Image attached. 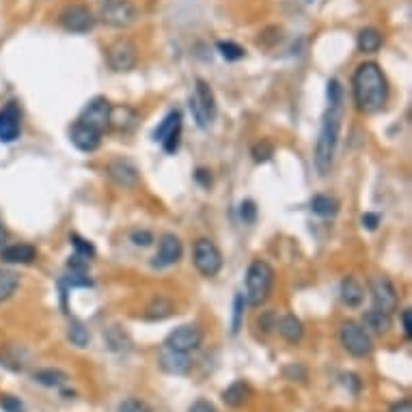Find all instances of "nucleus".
I'll return each instance as SVG.
<instances>
[{"instance_id": "f257e3e1", "label": "nucleus", "mask_w": 412, "mask_h": 412, "mask_svg": "<svg viewBox=\"0 0 412 412\" xmlns=\"http://www.w3.org/2000/svg\"><path fill=\"white\" fill-rule=\"evenodd\" d=\"M352 95L356 109L365 115L384 111L388 102V80L378 63L367 61L356 67L352 76Z\"/></svg>"}, {"instance_id": "f03ea898", "label": "nucleus", "mask_w": 412, "mask_h": 412, "mask_svg": "<svg viewBox=\"0 0 412 412\" xmlns=\"http://www.w3.org/2000/svg\"><path fill=\"white\" fill-rule=\"evenodd\" d=\"M341 119H344V104H328V109L321 119V128L317 134L315 142V156L313 162L319 175H328L337 156V145H339V134H341Z\"/></svg>"}, {"instance_id": "7ed1b4c3", "label": "nucleus", "mask_w": 412, "mask_h": 412, "mask_svg": "<svg viewBox=\"0 0 412 412\" xmlns=\"http://www.w3.org/2000/svg\"><path fill=\"white\" fill-rule=\"evenodd\" d=\"M274 268L263 261L255 259L246 270V304L250 307H261L268 302L274 290Z\"/></svg>"}, {"instance_id": "20e7f679", "label": "nucleus", "mask_w": 412, "mask_h": 412, "mask_svg": "<svg viewBox=\"0 0 412 412\" xmlns=\"http://www.w3.org/2000/svg\"><path fill=\"white\" fill-rule=\"evenodd\" d=\"M190 111L199 128H207L216 119V111H218L216 95H214L212 86L203 78H196L194 82V93L190 95Z\"/></svg>"}, {"instance_id": "39448f33", "label": "nucleus", "mask_w": 412, "mask_h": 412, "mask_svg": "<svg viewBox=\"0 0 412 412\" xmlns=\"http://www.w3.org/2000/svg\"><path fill=\"white\" fill-rule=\"evenodd\" d=\"M97 17L111 28H128L136 22L138 11L132 0H100Z\"/></svg>"}, {"instance_id": "423d86ee", "label": "nucleus", "mask_w": 412, "mask_h": 412, "mask_svg": "<svg viewBox=\"0 0 412 412\" xmlns=\"http://www.w3.org/2000/svg\"><path fill=\"white\" fill-rule=\"evenodd\" d=\"M192 261L196 272L205 279H214L223 270V253L216 246V242H212L209 238H199L194 242Z\"/></svg>"}, {"instance_id": "0eeeda50", "label": "nucleus", "mask_w": 412, "mask_h": 412, "mask_svg": "<svg viewBox=\"0 0 412 412\" xmlns=\"http://www.w3.org/2000/svg\"><path fill=\"white\" fill-rule=\"evenodd\" d=\"M339 339H341V346L356 358H365L373 350L367 328L363 324H358V321H346L341 330H339Z\"/></svg>"}, {"instance_id": "6e6552de", "label": "nucleus", "mask_w": 412, "mask_h": 412, "mask_svg": "<svg viewBox=\"0 0 412 412\" xmlns=\"http://www.w3.org/2000/svg\"><path fill=\"white\" fill-rule=\"evenodd\" d=\"M106 63L113 71H119V74H125V71H132L138 63V50L134 46V41L130 39H117L113 41L109 48H106Z\"/></svg>"}, {"instance_id": "1a4fd4ad", "label": "nucleus", "mask_w": 412, "mask_h": 412, "mask_svg": "<svg viewBox=\"0 0 412 412\" xmlns=\"http://www.w3.org/2000/svg\"><path fill=\"white\" fill-rule=\"evenodd\" d=\"M95 22L97 17L93 15V11L80 3H71L59 13V24L67 32H88L93 30Z\"/></svg>"}, {"instance_id": "9d476101", "label": "nucleus", "mask_w": 412, "mask_h": 412, "mask_svg": "<svg viewBox=\"0 0 412 412\" xmlns=\"http://www.w3.org/2000/svg\"><path fill=\"white\" fill-rule=\"evenodd\" d=\"M78 121L84 123V125H88V128H93L100 134L109 132V125H111V102L106 100V97H102V95L93 97L82 109Z\"/></svg>"}, {"instance_id": "9b49d317", "label": "nucleus", "mask_w": 412, "mask_h": 412, "mask_svg": "<svg viewBox=\"0 0 412 412\" xmlns=\"http://www.w3.org/2000/svg\"><path fill=\"white\" fill-rule=\"evenodd\" d=\"M369 292H371V300H373V309L384 311L388 315H393V311H397V290L395 285L391 283V279L386 277H375L369 281Z\"/></svg>"}, {"instance_id": "f8f14e48", "label": "nucleus", "mask_w": 412, "mask_h": 412, "mask_svg": "<svg viewBox=\"0 0 412 412\" xmlns=\"http://www.w3.org/2000/svg\"><path fill=\"white\" fill-rule=\"evenodd\" d=\"M153 138L162 142V147L167 153H175L179 147V138H182V113L179 111H171L162 123L158 125Z\"/></svg>"}, {"instance_id": "ddd939ff", "label": "nucleus", "mask_w": 412, "mask_h": 412, "mask_svg": "<svg viewBox=\"0 0 412 412\" xmlns=\"http://www.w3.org/2000/svg\"><path fill=\"white\" fill-rule=\"evenodd\" d=\"M201 344H203V333L194 324H184V326L175 328L165 341V346H169L177 352H186V354L199 350Z\"/></svg>"}, {"instance_id": "4468645a", "label": "nucleus", "mask_w": 412, "mask_h": 412, "mask_svg": "<svg viewBox=\"0 0 412 412\" xmlns=\"http://www.w3.org/2000/svg\"><path fill=\"white\" fill-rule=\"evenodd\" d=\"M22 132V111L17 102H9L0 109V142H15Z\"/></svg>"}, {"instance_id": "2eb2a0df", "label": "nucleus", "mask_w": 412, "mask_h": 412, "mask_svg": "<svg viewBox=\"0 0 412 412\" xmlns=\"http://www.w3.org/2000/svg\"><path fill=\"white\" fill-rule=\"evenodd\" d=\"M106 173H109V177L119 188H134L140 182V173H138L136 165L128 158L111 160L109 167H106Z\"/></svg>"}, {"instance_id": "dca6fc26", "label": "nucleus", "mask_w": 412, "mask_h": 412, "mask_svg": "<svg viewBox=\"0 0 412 412\" xmlns=\"http://www.w3.org/2000/svg\"><path fill=\"white\" fill-rule=\"evenodd\" d=\"M184 255V246L182 240H179L175 234H165L160 238V246H158V255L153 259V268H169L175 265Z\"/></svg>"}, {"instance_id": "f3484780", "label": "nucleus", "mask_w": 412, "mask_h": 412, "mask_svg": "<svg viewBox=\"0 0 412 412\" xmlns=\"http://www.w3.org/2000/svg\"><path fill=\"white\" fill-rule=\"evenodd\" d=\"M102 136L104 134H100L93 128H88V125L80 123L78 119L74 121V125H71V130H69V138H71V142H74V147L84 151V153L97 151L100 145H102Z\"/></svg>"}, {"instance_id": "a211bd4d", "label": "nucleus", "mask_w": 412, "mask_h": 412, "mask_svg": "<svg viewBox=\"0 0 412 412\" xmlns=\"http://www.w3.org/2000/svg\"><path fill=\"white\" fill-rule=\"evenodd\" d=\"M190 354L186 352H177L169 346L162 344L160 348V367L171 375H186L190 371Z\"/></svg>"}, {"instance_id": "6ab92c4d", "label": "nucleus", "mask_w": 412, "mask_h": 412, "mask_svg": "<svg viewBox=\"0 0 412 412\" xmlns=\"http://www.w3.org/2000/svg\"><path fill=\"white\" fill-rule=\"evenodd\" d=\"M138 125V113L132 109V106H111V125L109 130L115 132H123L128 134Z\"/></svg>"}, {"instance_id": "aec40b11", "label": "nucleus", "mask_w": 412, "mask_h": 412, "mask_svg": "<svg viewBox=\"0 0 412 412\" xmlns=\"http://www.w3.org/2000/svg\"><path fill=\"white\" fill-rule=\"evenodd\" d=\"M0 259L5 263H20V265H28L37 259V248L30 244H11L0 250Z\"/></svg>"}, {"instance_id": "412c9836", "label": "nucleus", "mask_w": 412, "mask_h": 412, "mask_svg": "<svg viewBox=\"0 0 412 412\" xmlns=\"http://www.w3.org/2000/svg\"><path fill=\"white\" fill-rule=\"evenodd\" d=\"M277 330L279 335L285 339L288 344H300L304 337V326L302 321L296 315H283L281 319H277Z\"/></svg>"}, {"instance_id": "4be33fe9", "label": "nucleus", "mask_w": 412, "mask_h": 412, "mask_svg": "<svg viewBox=\"0 0 412 412\" xmlns=\"http://www.w3.org/2000/svg\"><path fill=\"white\" fill-rule=\"evenodd\" d=\"M339 294H341V302L350 309H358L363 304V300H365L363 285L358 283L354 277H346L341 281V290H339Z\"/></svg>"}, {"instance_id": "5701e85b", "label": "nucleus", "mask_w": 412, "mask_h": 412, "mask_svg": "<svg viewBox=\"0 0 412 412\" xmlns=\"http://www.w3.org/2000/svg\"><path fill=\"white\" fill-rule=\"evenodd\" d=\"M248 397H250V386L244 380H236L223 391V402L229 408H242L248 402Z\"/></svg>"}, {"instance_id": "b1692460", "label": "nucleus", "mask_w": 412, "mask_h": 412, "mask_svg": "<svg viewBox=\"0 0 412 412\" xmlns=\"http://www.w3.org/2000/svg\"><path fill=\"white\" fill-rule=\"evenodd\" d=\"M356 46L365 55H375L382 48V32L378 28H363L356 37Z\"/></svg>"}, {"instance_id": "393cba45", "label": "nucleus", "mask_w": 412, "mask_h": 412, "mask_svg": "<svg viewBox=\"0 0 412 412\" xmlns=\"http://www.w3.org/2000/svg\"><path fill=\"white\" fill-rule=\"evenodd\" d=\"M175 307H173V302L162 298V296H158L153 298L149 304H147V309H145V317L151 319V321H160V319H167L169 315H173Z\"/></svg>"}, {"instance_id": "a878e982", "label": "nucleus", "mask_w": 412, "mask_h": 412, "mask_svg": "<svg viewBox=\"0 0 412 412\" xmlns=\"http://www.w3.org/2000/svg\"><path fill=\"white\" fill-rule=\"evenodd\" d=\"M311 209H313V214H317V216H321V218H330L339 212V201L333 199V196H328V194H315L311 199Z\"/></svg>"}, {"instance_id": "bb28decb", "label": "nucleus", "mask_w": 412, "mask_h": 412, "mask_svg": "<svg viewBox=\"0 0 412 412\" xmlns=\"http://www.w3.org/2000/svg\"><path fill=\"white\" fill-rule=\"evenodd\" d=\"M391 324H393V319L388 313L384 311H378V309H371L365 313V326L373 333H378V335H384L391 330Z\"/></svg>"}, {"instance_id": "cd10ccee", "label": "nucleus", "mask_w": 412, "mask_h": 412, "mask_svg": "<svg viewBox=\"0 0 412 412\" xmlns=\"http://www.w3.org/2000/svg\"><path fill=\"white\" fill-rule=\"evenodd\" d=\"M17 288H20V277H17L13 270H5V268H0V302L9 300Z\"/></svg>"}, {"instance_id": "c85d7f7f", "label": "nucleus", "mask_w": 412, "mask_h": 412, "mask_svg": "<svg viewBox=\"0 0 412 412\" xmlns=\"http://www.w3.org/2000/svg\"><path fill=\"white\" fill-rule=\"evenodd\" d=\"M35 382H39L44 386H50V388H59L67 382V375L59 369H41L35 373Z\"/></svg>"}, {"instance_id": "c756f323", "label": "nucleus", "mask_w": 412, "mask_h": 412, "mask_svg": "<svg viewBox=\"0 0 412 412\" xmlns=\"http://www.w3.org/2000/svg\"><path fill=\"white\" fill-rule=\"evenodd\" d=\"M67 337H69V341L74 344V346H78V348H86V344H88V330L84 328V324H82V321H78V319H74L69 324Z\"/></svg>"}, {"instance_id": "7c9ffc66", "label": "nucleus", "mask_w": 412, "mask_h": 412, "mask_svg": "<svg viewBox=\"0 0 412 412\" xmlns=\"http://www.w3.org/2000/svg\"><path fill=\"white\" fill-rule=\"evenodd\" d=\"M216 48L225 61H240L246 57V50L242 46H238L236 41H218Z\"/></svg>"}, {"instance_id": "2f4dec72", "label": "nucleus", "mask_w": 412, "mask_h": 412, "mask_svg": "<svg viewBox=\"0 0 412 412\" xmlns=\"http://www.w3.org/2000/svg\"><path fill=\"white\" fill-rule=\"evenodd\" d=\"M274 156V145L270 140H259L257 145H253V158L255 162H268Z\"/></svg>"}, {"instance_id": "473e14b6", "label": "nucleus", "mask_w": 412, "mask_h": 412, "mask_svg": "<svg viewBox=\"0 0 412 412\" xmlns=\"http://www.w3.org/2000/svg\"><path fill=\"white\" fill-rule=\"evenodd\" d=\"M71 240V244H74V248H76V255H82V257H93L95 255V248H93V244L91 242H86V240H82L80 236H71L69 238Z\"/></svg>"}, {"instance_id": "72a5a7b5", "label": "nucleus", "mask_w": 412, "mask_h": 412, "mask_svg": "<svg viewBox=\"0 0 412 412\" xmlns=\"http://www.w3.org/2000/svg\"><path fill=\"white\" fill-rule=\"evenodd\" d=\"M244 307H246V298L242 296V294H238L236 296V300H234V335L240 330V326H242V317H244Z\"/></svg>"}, {"instance_id": "f704fd0d", "label": "nucleus", "mask_w": 412, "mask_h": 412, "mask_svg": "<svg viewBox=\"0 0 412 412\" xmlns=\"http://www.w3.org/2000/svg\"><path fill=\"white\" fill-rule=\"evenodd\" d=\"M326 95H328V104L337 106V104H344V86L339 80H330L328 88H326Z\"/></svg>"}, {"instance_id": "c9c22d12", "label": "nucleus", "mask_w": 412, "mask_h": 412, "mask_svg": "<svg viewBox=\"0 0 412 412\" xmlns=\"http://www.w3.org/2000/svg\"><path fill=\"white\" fill-rule=\"evenodd\" d=\"M119 412H151V408L145 404V402H140V400H125L119 404Z\"/></svg>"}, {"instance_id": "e433bc0d", "label": "nucleus", "mask_w": 412, "mask_h": 412, "mask_svg": "<svg viewBox=\"0 0 412 412\" xmlns=\"http://www.w3.org/2000/svg\"><path fill=\"white\" fill-rule=\"evenodd\" d=\"M283 375H285V378H288V380H292V382H296V380H300V382H304V380H307V369H304L302 365H290V367H285L283 369Z\"/></svg>"}, {"instance_id": "4c0bfd02", "label": "nucleus", "mask_w": 412, "mask_h": 412, "mask_svg": "<svg viewBox=\"0 0 412 412\" xmlns=\"http://www.w3.org/2000/svg\"><path fill=\"white\" fill-rule=\"evenodd\" d=\"M0 408H3L5 412H24V404L13 395H5L3 400H0Z\"/></svg>"}, {"instance_id": "58836bf2", "label": "nucleus", "mask_w": 412, "mask_h": 412, "mask_svg": "<svg viewBox=\"0 0 412 412\" xmlns=\"http://www.w3.org/2000/svg\"><path fill=\"white\" fill-rule=\"evenodd\" d=\"M240 214H242V221L248 223V225H253L255 218H257V207L253 201H244L242 207H240Z\"/></svg>"}, {"instance_id": "ea45409f", "label": "nucleus", "mask_w": 412, "mask_h": 412, "mask_svg": "<svg viewBox=\"0 0 412 412\" xmlns=\"http://www.w3.org/2000/svg\"><path fill=\"white\" fill-rule=\"evenodd\" d=\"M130 240H132L136 246H149V244L153 242V236L149 234V231L142 229V231H134V234L130 236Z\"/></svg>"}, {"instance_id": "a19ab883", "label": "nucleus", "mask_w": 412, "mask_h": 412, "mask_svg": "<svg viewBox=\"0 0 412 412\" xmlns=\"http://www.w3.org/2000/svg\"><path fill=\"white\" fill-rule=\"evenodd\" d=\"M378 225H380V214H373V212L363 214V227L365 229L373 231V229H378Z\"/></svg>"}, {"instance_id": "79ce46f5", "label": "nucleus", "mask_w": 412, "mask_h": 412, "mask_svg": "<svg viewBox=\"0 0 412 412\" xmlns=\"http://www.w3.org/2000/svg\"><path fill=\"white\" fill-rule=\"evenodd\" d=\"M402 326H404V337L410 341L412 339V313H410V309L402 311Z\"/></svg>"}, {"instance_id": "37998d69", "label": "nucleus", "mask_w": 412, "mask_h": 412, "mask_svg": "<svg viewBox=\"0 0 412 412\" xmlns=\"http://www.w3.org/2000/svg\"><path fill=\"white\" fill-rule=\"evenodd\" d=\"M188 412H216V408H214V404H209L207 400H196Z\"/></svg>"}, {"instance_id": "c03bdc74", "label": "nucleus", "mask_w": 412, "mask_h": 412, "mask_svg": "<svg viewBox=\"0 0 412 412\" xmlns=\"http://www.w3.org/2000/svg\"><path fill=\"white\" fill-rule=\"evenodd\" d=\"M194 179L199 182L201 186H205V188H209L212 186V175H209V171H205V169H199L194 173Z\"/></svg>"}, {"instance_id": "a18cd8bd", "label": "nucleus", "mask_w": 412, "mask_h": 412, "mask_svg": "<svg viewBox=\"0 0 412 412\" xmlns=\"http://www.w3.org/2000/svg\"><path fill=\"white\" fill-rule=\"evenodd\" d=\"M259 326H261L263 330H272V328H277V317H274L272 313L263 315V317L259 319Z\"/></svg>"}, {"instance_id": "49530a36", "label": "nucleus", "mask_w": 412, "mask_h": 412, "mask_svg": "<svg viewBox=\"0 0 412 412\" xmlns=\"http://www.w3.org/2000/svg\"><path fill=\"white\" fill-rule=\"evenodd\" d=\"M388 412H412V402L410 400H400V402H395L391 406Z\"/></svg>"}, {"instance_id": "de8ad7c7", "label": "nucleus", "mask_w": 412, "mask_h": 412, "mask_svg": "<svg viewBox=\"0 0 412 412\" xmlns=\"http://www.w3.org/2000/svg\"><path fill=\"white\" fill-rule=\"evenodd\" d=\"M344 380H346V386L348 384L352 386V393H358V388H361V380H358V375H354V373L344 375Z\"/></svg>"}, {"instance_id": "09e8293b", "label": "nucleus", "mask_w": 412, "mask_h": 412, "mask_svg": "<svg viewBox=\"0 0 412 412\" xmlns=\"http://www.w3.org/2000/svg\"><path fill=\"white\" fill-rule=\"evenodd\" d=\"M5 242H7V229L3 227V223H0V248L5 246Z\"/></svg>"}, {"instance_id": "8fccbe9b", "label": "nucleus", "mask_w": 412, "mask_h": 412, "mask_svg": "<svg viewBox=\"0 0 412 412\" xmlns=\"http://www.w3.org/2000/svg\"><path fill=\"white\" fill-rule=\"evenodd\" d=\"M309 3H313V0H309Z\"/></svg>"}]
</instances>
